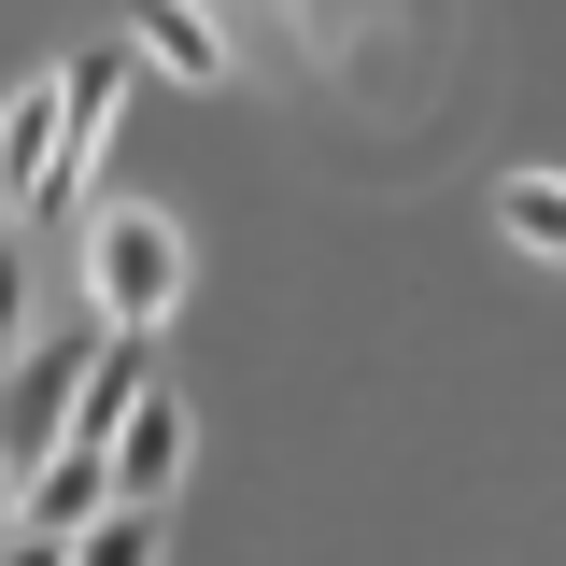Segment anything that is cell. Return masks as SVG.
Wrapping results in <instances>:
<instances>
[{
    "instance_id": "7",
    "label": "cell",
    "mask_w": 566,
    "mask_h": 566,
    "mask_svg": "<svg viewBox=\"0 0 566 566\" xmlns=\"http://www.w3.org/2000/svg\"><path fill=\"white\" fill-rule=\"evenodd\" d=\"M0 170H14V212L43 199V170H57V71L14 85V114H0Z\"/></svg>"
},
{
    "instance_id": "6",
    "label": "cell",
    "mask_w": 566,
    "mask_h": 566,
    "mask_svg": "<svg viewBox=\"0 0 566 566\" xmlns=\"http://www.w3.org/2000/svg\"><path fill=\"white\" fill-rule=\"evenodd\" d=\"M495 227H510V255L566 270V170H495Z\"/></svg>"
},
{
    "instance_id": "4",
    "label": "cell",
    "mask_w": 566,
    "mask_h": 566,
    "mask_svg": "<svg viewBox=\"0 0 566 566\" xmlns=\"http://www.w3.org/2000/svg\"><path fill=\"white\" fill-rule=\"evenodd\" d=\"M170 482H185V397L156 382L128 411V439H114V495H128V510H170Z\"/></svg>"
},
{
    "instance_id": "9",
    "label": "cell",
    "mask_w": 566,
    "mask_h": 566,
    "mask_svg": "<svg viewBox=\"0 0 566 566\" xmlns=\"http://www.w3.org/2000/svg\"><path fill=\"white\" fill-rule=\"evenodd\" d=\"M0 566H85V538H43V524H14V553Z\"/></svg>"
},
{
    "instance_id": "5",
    "label": "cell",
    "mask_w": 566,
    "mask_h": 566,
    "mask_svg": "<svg viewBox=\"0 0 566 566\" xmlns=\"http://www.w3.org/2000/svg\"><path fill=\"white\" fill-rule=\"evenodd\" d=\"M128 43L156 71H185V85H227V29H212V0H128Z\"/></svg>"
},
{
    "instance_id": "2",
    "label": "cell",
    "mask_w": 566,
    "mask_h": 566,
    "mask_svg": "<svg viewBox=\"0 0 566 566\" xmlns=\"http://www.w3.org/2000/svg\"><path fill=\"white\" fill-rule=\"evenodd\" d=\"M142 43H85V57L57 71V170H43V199H29V227H57V199L99 170V142H114V99H128Z\"/></svg>"
},
{
    "instance_id": "8",
    "label": "cell",
    "mask_w": 566,
    "mask_h": 566,
    "mask_svg": "<svg viewBox=\"0 0 566 566\" xmlns=\"http://www.w3.org/2000/svg\"><path fill=\"white\" fill-rule=\"evenodd\" d=\"M170 538V510H114V524H85V566H156Z\"/></svg>"
},
{
    "instance_id": "1",
    "label": "cell",
    "mask_w": 566,
    "mask_h": 566,
    "mask_svg": "<svg viewBox=\"0 0 566 566\" xmlns=\"http://www.w3.org/2000/svg\"><path fill=\"white\" fill-rule=\"evenodd\" d=\"M170 297H185V227H170V212H99V227H85V312H99V326H128V340H156V326H170Z\"/></svg>"
},
{
    "instance_id": "3",
    "label": "cell",
    "mask_w": 566,
    "mask_h": 566,
    "mask_svg": "<svg viewBox=\"0 0 566 566\" xmlns=\"http://www.w3.org/2000/svg\"><path fill=\"white\" fill-rule=\"evenodd\" d=\"M128 495H114V453H57L43 482H14V524H43V538H85V524H114Z\"/></svg>"
}]
</instances>
